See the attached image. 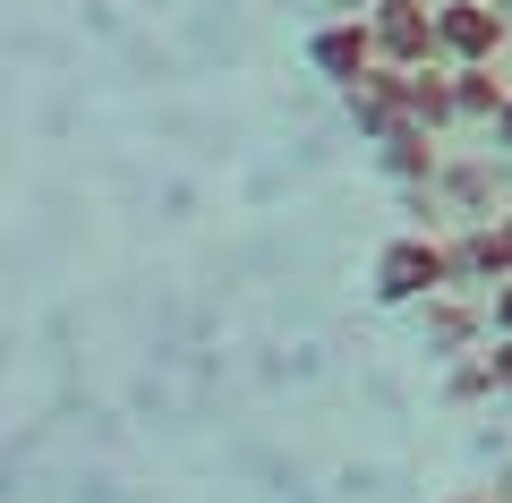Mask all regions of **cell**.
<instances>
[{"label":"cell","mask_w":512,"mask_h":503,"mask_svg":"<svg viewBox=\"0 0 512 503\" xmlns=\"http://www.w3.org/2000/svg\"><path fill=\"white\" fill-rule=\"evenodd\" d=\"M367 290H376V307H419V299H436V290H453V239H427V231L384 239Z\"/></svg>","instance_id":"6da1fadb"},{"label":"cell","mask_w":512,"mask_h":503,"mask_svg":"<svg viewBox=\"0 0 512 503\" xmlns=\"http://www.w3.org/2000/svg\"><path fill=\"white\" fill-rule=\"evenodd\" d=\"M367 26H376V60H393V69H427V60H444L436 0H376Z\"/></svg>","instance_id":"7a4b0ae2"},{"label":"cell","mask_w":512,"mask_h":503,"mask_svg":"<svg viewBox=\"0 0 512 503\" xmlns=\"http://www.w3.org/2000/svg\"><path fill=\"white\" fill-rule=\"evenodd\" d=\"M436 43H444V60H495L512 43V26H504V9L495 0H436Z\"/></svg>","instance_id":"3957f363"},{"label":"cell","mask_w":512,"mask_h":503,"mask_svg":"<svg viewBox=\"0 0 512 503\" xmlns=\"http://www.w3.org/2000/svg\"><path fill=\"white\" fill-rule=\"evenodd\" d=\"M308 69L333 77V86H359V77L376 69V26L367 18H325L308 35Z\"/></svg>","instance_id":"277c9868"},{"label":"cell","mask_w":512,"mask_h":503,"mask_svg":"<svg viewBox=\"0 0 512 503\" xmlns=\"http://www.w3.org/2000/svg\"><path fill=\"white\" fill-rule=\"evenodd\" d=\"M504 273H512V214H478L453 239V290H478V282L495 290Z\"/></svg>","instance_id":"5b68a950"},{"label":"cell","mask_w":512,"mask_h":503,"mask_svg":"<svg viewBox=\"0 0 512 503\" xmlns=\"http://www.w3.org/2000/svg\"><path fill=\"white\" fill-rule=\"evenodd\" d=\"M350 94V120H359V137L376 145L393 120H410V69H393V60H376V69L359 77V86H342Z\"/></svg>","instance_id":"8992f818"},{"label":"cell","mask_w":512,"mask_h":503,"mask_svg":"<svg viewBox=\"0 0 512 503\" xmlns=\"http://www.w3.org/2000/svg\"><path fill=\"white\" fill-rule=\"evenodd\" d=\"M376 162L393 171L402 188H436V171H444V154H436V128H419V120H393L376 137Z\"/></svg>","instance_id":"52a82bcc"},{"label":"cell","mask_w":512,"mask_h":503,"mask_svg":"<svg viewBox=\"0 0 512 503\" xmlns=\"http://www.w3.org/2000/svg\"><path fill=\"white\" fill-rule=\"evenodd\" d=\"M419 333H427L436 359H461V350L487 333V307H470L461 290H436V299H419Z\"/></svg>","instance_id":"ba28073f"},{"label":"cell","mask_w":512,"mask_h":503,"mask_svg":"<svg viewBox=\"0 0 512 503\" xmlns=\"http://www.w3.org/2000/svg\"><path fill=\"white\" fill-rule=\"evenodd\" d=\"M410 120H419V128H436V137L461 120V103H453V69H444V60L410 69Z\"/></svg>","instance_id":"9c48e42d"},{"label":"cell","mask_w":512,"mask_h":503,"mask_svg":"<svg viewBox=\"0 0 512 503\" xmlns=\"http://www.w3.org/2000/svg\"><path fill=\"white\" fill-rule=\"evenodd\" d=\"M504 77H495V60H461L453 69V103H461V120H487L495 128V111H504Z\"/></svg>","instance_id":"30bf717a"},{"label":"cell","mask_w":512,"mask_h":503,"mask_svg":"<svg viewBox=\"0 0 512 503\" xmlns=\"http://www.w3.org/2000/svg\"><path fill=\"white\" fill-rule=\"evenodd\" d=\"M436 188L461 205V214H487V205H495V171H487V162H444Z\"/></svg>","instance_id":"8fae6325"},{"label":"cell","mask_w":512,"mask_h":503,"mask_svg":"<svg viewBox=\"0 0 512 503\" xmlns=\"http://www.w3.org/2000/svg\"><path fill=\"white\" fill-rule=\"evenodd\" d=\"M487 393H504V384H495V359H487V350H461V359H453V376H444V401L478 410Z\"/></svg>","instance_id":"7c38bea8"},{"label":"cell","mask_w":512,"mask_h":503,"mask_svg":"<svg viewBox=\"0 0 512 503\" xmlns=\"http://www.w3.org/2000/svg\"><path fill=\"white\" fill-rule=\"evenodd\" d=\"M487 333H512V273L495 282V299H487Z\"/></svg>","instance_id":"4fadbf2b"},{"label":"cell","mask_w":512,"mask_h":503,"mask_svg":"<svg viewBox=\"0 0 512 503\" xmlns=\"http://www.w3.org/2000/svg\"><path fill=\"white\" fill-rule=\"evenodd\" d=\"M487 359H495V384H504V401H512V333H495V350H487Z\"/></svg>","instance_id":"5bb4252c"},{"label":"cell","mask_w":512,"mask_h":503,"mask_svg":"<svg viewBox=\"0 0 512 503\" xmlns=\"http://www.w3.org/2000/svg\"><path fill=\"white\" fill-rule=\"evenodd\" d=\"M495 145H512V94H504V111H495Z\"/></svg>","instance_id":"9a60e30c"},{"label":"cell","mask_w":512,"mask_h":503,"mask_svg":"<svg viewBox=\"0 0 512 503\" xmlns=\"http://www.w3.org/2000/svg\"><path fill=\"white\" fill-rule=\"evenodd\" d=\"M495 9H504V26H512V0H495Z\"/></svg>","instance_id":"2e32d148"},{"label":"cell","mask_w":512,"mask_h":503,"mask_svg":"<svg viewBox=\"0 0 512 503\" xmlns=\"http://www.w3.org/2000/svg\"><path fill=\"white\" fill-rule=\"evenodd\" d=\"M453 503H487V495H453Z\"/></svg>","instance_id":"e0dca14e"},{"label":"cell","mask_w":512,"mask_h":503,"mask_svg":"<svg viewBox=\"0 0 512 503\" xmlns=\"http://www.w3.org/2000/svg\"><path fill=\"white\" fill-rule=\"evenodd\" d=\"M504 214H512V205H504Z\"/></svg>","instance_id":"ac0fdd59"}]
</instances>
